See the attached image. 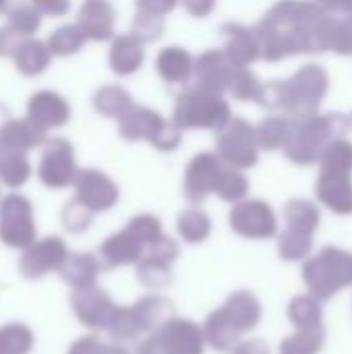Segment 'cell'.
<instances>
[{
    "mask_svg": "<svg viewBox=\"0 0 352 354\" xmlns=\"http://www.w3.org/2000/svg\"><path fill=\"white\" fill-rule=\"evenodd\" d=\"M328 12L307 0H284L270 17L268 58H282L286 54L322 52L319 27Z\"/></svg>",
    "mask_w": 352,
    "mask_h": 354,
    "instance_id": "6da1fadb",
    "label": "cell"
},
{
    "mask_svg": "<svg viewBox=\"0 0 352 354\" xmlns=\"http://www.w3.org/2000/svg\"><path fill=\"white\" fill-rule=\"evenodd\" d=\"M351 131L349 114H311L299 118L288 131L286 153L297 164L319 162L324 149Z\"/></svg>",
    "mask_w": 352,
    "mask_h": 354,
    "instance_id": "7a4b0ae2",
    "label": "cell"
},
{
    "mask_svg": "<svg viewBox=\"0 0 352 354\" xmlns=\"http://www.w3.org/2000/svg\"><path fill=\"white\" fill-rule=\"evenodd\" d=\"M322 172L317 180L319 199L338 214L352 212V143L334 139L319 158Z\"/></svg>",
    "mask_w": 352,
    "mask_h": 354,
    "instance_id": "3957f363",
    "label": "cell"
},
{
    "mask_svg": "<svg viewBox=\"0 0 352 354\" xmlns=\"http://www.w3.org/2000/svg\"><path fill=\"white\" fill-rule=\"evenodd\" d=\"M330 89V77L324 66L307 64L288 83L276 85L274 104L282 106L297 118L317 114L326 93Z\"/></svg>",
    "mask_w": 352,
    "mask_h": 354,
    "instance_id": "277c9868",
    "label": "cell"
},
{
    "mask_svg": "<svg viewBox=\"0 0 352 354\" xmlns=\"http://www.w3.org/2000/svg\"><path fill=\"white\" fill-rule=\"evenodd\" d=\"M154 340L160 354H199L203 351V334L193 322H166Z\"/></svg>",
    "mask_w": 352,
    "mask_h": 354,
    "instance_id": "5b68a950",
    "label": "cell"
},
{
    "mask_svg": "<svg viewBox=\"0 0 352 354\" xmlns=\"http://www.w3.org/2000/svg\"><path fill=\"white\" fill-rule=\"evenodd\" d=\"M73 309L77 317L89 328H108L116 307L112 301L95 286L77 288L73 295Z\"/></svg>",
    "mask_w": 352,
    "mask_h": 354,
    "instance_id": "8992f818",
    "label": "cell"
},
{
    "mask_svg": "<svg viewBox=\"0 0 352 354\" xmlns=\"http://www.w3.org/2000/svg\"><path fill=\"white\" fill-rule=\"evenodd\" d=\"M62 263H64V247L56 239H52V243H46L39 249L27 253L19 268L25 278H39L48 270H60Z\"/></svg>",
    "mask_w": 352,
    "mask_h": 354,
    "instance_id": "52a82bcc",
    "label": "cell"
},
{
    "mask_svg": "<svg viewBox=\"0 0 352 354\" xmlns=\"http://www.w3.org/2000/svg\"><path fill=\"white\" fill-rule=\"evenodd\" d=\"M131 311H133V317L137 322L139 332H149L168 319L172 305H170V301H164L158 297H147V299L139 301Z\"/></svg>",
    "mask_w": 352,
    "mask_h": 354,
    "instance_id": "ba28073f",
    "label": "cell"
},
{
    "mask_svg": "<svg viewBox=\"0 0 352 354\" xmlns=\"http://www.w3.org/2000/svg\"><path fill=\"white\" fill-rule=\"evenodd\" d=\"M62 280L68 282L75 288H87L93 286L98 274H100V266L91 255H77L75 259L66 261V266L60 268Z\"/></svg>",
    "mask_w": 352,
    "mask_h": 354,
    "instance_id": "9c48e42d",
    "label": "cell"
},
{
    "mask_svg": "<svg viewBox=\"0 0 352 354\" xmlns=\"http://www.w3.org/2000/svg\"><path fill=\"white\" fill-rule=\"evenodd\" d=\"M33 346V336L25 326L12 324L0 330V354H27Z\"/></svg>",
    "mask_w": 352,
    "mask_h": 354,
    "instance_id": "30bf717a",
    "label": "cell"
},
{
    "mask_svg": "<svg viewBox=\"0 0 352 354\" xmlns=\"http://www.w3.org/2000/svg\"><path fill=\"white\" fill-rule=\"evenodd\" d=\"M241 214H245V218L237 226L245 234H270L274 230V220L266 205L253 203V205H247V209Z\"/></svg>",
    "mask_w": 352,
    "mask_h": 354,
    "instance_id": "8fae6325",
    "label": "cell"
},
{
    "mask_svg": "<svg viewBox=\"0 0 352 354\" xmlns=\"http://www.w3.org/2000/svg\"><path fill=\"white\" fill-rule=\"evenodd\" d=\"M139 280L147 286V288H164L170 282V270L168 263L151 259L139 266Z\"/></svg>",
    "mask_w": 352,
    "mask_h": 354,
    "instance_id": "7c38bea8",
    "label": "cell"
},
{
    "mask_svg": "<svg viewBox=\"0 0 352 354\" xmlns=\"http://www.w3.org/2000/svg\"><path fill=\"white\" fill-rule=\"evenodd\" d=\"M332 52L351 56L352 54V10L342 19H336V31H334V46Z\"/></svg>",
    "mask_w": 352,
    "mask_h": 354,
    "instance_id": "4fadbf2b",
    "label": "cell"
},
{
    "mask_svg": "<svg viewBox=\"0 0 352 354\" xmlns=\"http://www.w3.org/2000/svg\"><path fill=\"white\" fill-rule=\"evenodd\" d=\"M288 220L295 224V226H301L305 230H311L317 220H319V214L317 209L311 205V203H305V201H295L288 205Z\"/></svg>",
    "mask_w": 352,
    "mask_h": 354,
    "instance_id": "5bb4252c",
    "label": "cell"
},
{
    "mask_svg": "<svg viewBox=\"0 0 352 354\" xmlns=\"http://www.w3.org/2000/svg\"><path fill=\"white\" fill-rule=\"evenodd\" d=\"M263 131H266V143H268L270 147H274V145L282 143V141L288 137L290 124H288L284 118H272V120L266 122Z\"/></svg>",
    "mask_w": 352,
    "mask_h": 354,
    "instance_id": "9a60e30c",
    "label": "cell"
},
{
    "mask_svg": "<svg viewBox=\"0 0 352 354\" xmlns=\"http://www.w3.org/2000/svg\"><path fill=\"white\" fill-rule=\"evenodd\" d=\"M108 351H110V346H106L98 338L89 336V338H81L77 344H73L68 354H108Z\"/></svg>",
    "mask_w": 352,
    "mask_h": 354,
    "instance_id": "2e32d148",
    "label": "cell"
},
{
    "mask_svg": "<svg viewBox=\"0 0 352 354\" xmlns=\"http://www.w3.org/2000/svg\"><path fill=\"white\" fill-rule=\"evenodd\" d=\"M328 15H349L352 10V0H315Z\"/></svg>",
    "mask_w": 352,
    "mask_h": 354,
    "instance_id": "e0dca14e",
    "label": "cell"
}]
</instances>
